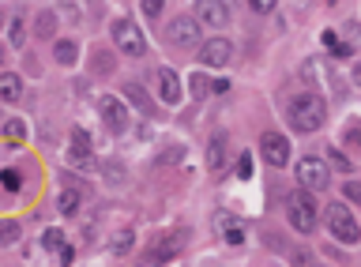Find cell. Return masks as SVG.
<instances>
[{"mask_svg": "<svg viewBox=\"0 0 361 267\" xmlns=\"http://www.w3.org/2000/svg\"><path fill=\"white\" fill-rule=\"evenodd\" d=\"M327 120V102L320 94H298L290 102V128L293 132H316Z\"/></svg>", "mask_w": 361, "mask_h": 267, "instance_id": "6da1fadb", "label": "cell"}, {"mask_svg": "<svg viewBox=\"0 0 361 267\" xmlns=\"http://www.w3.org/2000/svg\"><path fill=\"white\" fill-rule=\"evenodd\" d=\"M327 230H331V237H338L343 244H357L361 241V230H357V222L354 215L343 207V204H327Z\"/></svg>", "mask_w": 361, "mask_h": 267, "instance_id": "7a4b0ae2", "label": "cell"}, {"mask_svg": "<svg viewBox=\"0 0 361 267\" xmlns=\"http://www.w3.org/2000/svg\"><path fill=\"white\" fill-rule=\"evenodd\" d=\"M286 218H290V226H293V230L312 233V226H316V211H312L309 192H293V196L286 199Z\"/></svg>", "mask_w": 361, "mask_h": 267, "instance_id": "3957f363", "label": "cell"}, {"mask_svg": "<svg viewBox=\"0 0 361 267\" xmlns=\"http://www.w3.org/2000/svg\"><path fill=\"white\" fill-rule=\"evenodd\" d=\"M113 42H117L128 57H143L147 53V42H143L140 27H135L132 19H117V23H113Z\"/></svg>", "mask_w": 361, "mask_h": 267, "instance_id": "277c9868", "label": "cell"}, {"mask_svg": "<svg viewBox=\"0 0 361 267\" xmlns=\"http://www.w3.org/2000/svg\"><path fill=\"white\" fill-rule=\"evenodd\" d=\"M166 38L173 42V46H180V49H192V46H200V19H188V15H177V19H169V27H166Z\"/></svg>", "mask_w": 361, "mask_h": 267, "instance_id": "5b68a950", "label": "cell"}, {"mask_svg": "<svg viewBox=\"0 0 361 267\" xmlns=\"http://www.w3.org/2000/svg\"><path fill=\"white\" fill-rule=\"evenodd\" d=\"M298 181L305 188H312V192H324V188L331 185V170H327L320 159H301L298 162Z\"/></svg>", "mask_w": 361, "mask_h": 267, "instance_id": "8992f818", "label": "cell"}, {"mask_svg": "<svg viewBox=\"0 0 361 267\" xmlns=\"http://www.w3.org/2000/svg\"><path fill=\"white\" fill-rule=\"evenodd\" d=\"M259 154H264V162L271 170H282V166L290 162V143L279 136V132H267L264 139H259Z\"/></svg>", "mask_w": 361, "mask_h": 267, "instance_id": "52a82bcc", "label": "cell"}, {"mask_svg": "<svg viewBox=\"0 0 361 267\" xmlns=\"http://www.w3.org/2000/svg\"><path fill=\"white\" fill-rule=\"evenodd\" d=\"M98 113H102V120H106V128L113 132V136H121V132L128 128V113H124V106L113 94H102L98 98Z\"/></svg>", "mask_w": 361, "mask_h": 267, "instance_id": "ba28073f", "label": "cell"}, {"mask_svg": "<svg viewBox=\"0 0 361 267\" xmlns=\"http://www.w3.org/2000/svg\"><path fill=\"white\" fill-rule=\"evenodd\" d=\"M196 19L207 27H226L230 23V12H226L222 0H196Z\"/></svg>", "mask_w": 361, "mask_h": 267, "instance_id": "9c48e42d", "label": "cell"}, {"mask_svg": "<svg viewBox=\"0 0 361 267\" xmlns=\"http://www.w3.org/2000/svg\"><path fill=\"white\" fill-rule=\"evenodd\" d=\"M230 57H233V46L226 38H214L200 49V61L207 64V68H222V64H230Z\"/></svg>", "mask_w": 361, "mask_h": 267, "instance_id": "30bf717a", "label": "cell"}, {"mask_svg": "<svg viewBox=\"0 0 361 267\" xmlns=\"http://www.w3.org/2000/svg\"><path fill=\"white\" fill-rule=\"evenodd\" d=\"M158 91H162V98L169 106L180 102V80H177L173 68H158Z\"/></svg>", "mask_w": 361, "mask_h": 267, "instance_id": "8fae6325", "label": "cell"}, {"mask_svg": "<svg viewBox=\"0 0 361 267\" xmlns=\"http://www.w3.org/2000/svg\"><path fill=\"white\" fill-rule=\"evenodd\" d=\"M23 94V80L16 72H0V102H19Z\"/></svg>", "mask_w": 361, "mask_h": 267, "instance_id": "7c38bea8", "label": "cell"}, {"mask_svg": "<svg viewBox=\"0 0 361 267\" xmlns=\"http://www.w3.org/2000/svg\"><path fill=\"white\" fill-rule=\"evenodd\" d=\"M124 98H128V102H135V109H140V113L151 117V109H154V106H151V94H147L140 83H124Z\"/></svg>", "mask_w": 361, "mask_h": 267, "instance_id": "4fadbf2b", "label": "cell"}, {"mask_svg": "<svg viewBox=\"0 0 361 267\" xmlns=\"http://www.w3.org/2000/svg\"><path fill=\"white\" fill-rule=\"evenodd\" d=\"M68 166H75L79 173H90V170H94V154H90V151H79V147H72V154H68Z\"/></svg>", "mask_w": 361, "mask_h": 267, "instance_id": "5bb4252c", "label": "cell"}, {"mask_svg": "<svg viewBox=\"0 0 361 267\" xmlns=\"http://www.w3.org/2000/svg\"><path fill=\"white\" fill-rule=\"evenodd\" d=\"M56 207H61V215H75V211H79V192H75V188H64L61 199H56Z\"/></svg>", "mask_w": 361, "mask_h": 267, "instance_id": "9a60e30c", "label": "cell"}, {"mask_svg": "<svg viewBox=\"0 0 361 267\" xmlns=\"http://www.w3.org/2000/svg\"><path fill=\"white\" fill-rule=\"evenodd\" d=\"M4 139L8 143H23V139H27V125H23V120H8V125H4Z\"/></svg>", "mask_w": 361, "mask_h": 267, "instance_id": "2e32d148", "label": "cell"}, {"mask_svg": "<svg viewBox=\"0 0 361 267\" xmlns=\"http://www.w3.org/2000/svg\"><path fill=\"white\" fill-rule=\"evenodd\" d=\"M53 27H56V15H53V12H42V15H38V23H34L38 38H53Z\"/></svg>", "mask_w": 361, "mask_h": 267, "instance_id": "e0dca14e", "label": "cell"}, {"mask_svg": "<svg viewBox=\"0 0 361 267\" xmlns=\"http://www.w3.org/2000/svg\"><path fill=\"white\" fill-rule=\"evenodd\" d=\"M19 241V222H0V244H16Z\"/></svg>", "mask_w": 361, "mask_h": 267, "instance_id": "ac0fdd59", "label": "cell"}, {"mask_svg": "<svg viewBox=\"0 0 361 267\" xmlns=\"http://www.w3.org/2000/svg\"><path fill=\"white\" fill-rule=\"evenodd\" d=\"M75 49H79L75 42H61V46H56V61H61V64H72V61L79 57Z\"/></svg>", "mask_w": 361, "mask_h": 267, "instance_id": "d6986e66", "label": "cell"}, {"mask_svg": "<svg viewBox=\"0 0 361 267\" xmlns=\"http://www.w3.org/2000/svg\"><path fill=\"white\" fill-rule=\"evenodd\" d=\"M324 46L331 49L335 57H350V46H343V42H338V38L331 35V30H327V35H324Z\"/></svg>", "mask_w": 361, "mask_h": 267, "instance_id": "ffe728a7", "label": "cell"}, {"mask_svg": "<svg viewBox=\"0 0 361 267\" xmlns=\"http://www.w3.org/2000/svg\"><path fill=\"white\" fill-rule=\"evenodd\" d=\"M207 166H211V170H219V166H222V139H211V147H207Z\"/></svg>", "mask_w": 361, "mask_h": 267, "instance_id": "44dd1931", "label": "cell"}, {"mask_svg": "<svg viewBox=\"0 0 361 267\" xmlns=\"http://www.w3.org/2000/svg\"><path fill=\"white\" fill-rule=\"evenodd\" d=\"M180 159H185V147H169L166 154H158L154 166H173V162H180Z\"/></svg>", "mask_w": 361, "mask_h": 267, "instance_id": "7402d4cb", "label": "cell"}, {"mask_svg": "<svg viewBox=\"0 0 361 267\" xmlns=\"http://www.w3.org/2000/svg\"><path fill=\"white\" fill-rule=\"evenodd\" d=\"M45 249H49V252H61V249H64V233H61V230H49V233H45Z\"/></svg>", "mask_w": 361, "mask_h": 267, "instance_id": "603a6c76", "label": "cell"}, {"mask_svg": "<svg viewBox=\"0 0 361 267\" xmlns=\"http://www.w3.org/2000/svg\"><path fill=\"white\" fill-rule=\"evenodd\" d=\"M132 249V233L124 230V233H117V237H113V252H128Z\"/></svg>", "mask_w": 361, "mask_h": 267, "instance_id": "cb8c5ba5", "label": "cell"}, {"mask_svg": "<svg viewBox=\"0 0 361 267\" xmlns=\"http://www.w3.org/2000/svg\"><path fill=\"white\" fill-rule=\"evenodd\" d=\"M72 139H75L72 147H79V151H90V139H87V132H83V128H72Z\"/></svg>", "mask_w": 361, "mask_h": 267, "instance_id": "d4e9b609", "label": "cell"}, {"mask_svg": "<svg viewBox=\"0 0 361 267\" xmlns=\"http://www.w3.org/2000/svg\"><path fill=\"white\" fill-rule=\"evenodd\" d=\"M346 143H350L354 151H361V128H357V125H350V128H346Z\"/></svg>", "mask_w": 361, "mask_h": 267, "instance_id": "484cf974", "label": "cell"}, {"mask_svg": "<svg viewBox=\"0 0 361 267\" xmlns=\"http://www.w3.org/2000/svg\"><path fill=\"white\" fill-rule=\"evenodd\" d=\"M192 94H196V98L207 94V80H203V75H192Z\"/></svg>", "mask_w": 361, "mask_h": 267, "instance_id": "4316f807", "label": "cell"}, {"mask_svg": "<svg viewBox=\"0 0 361 267\" xmlns=\"http://www.w3.org/2000/svg\"><path fill=\"white\" fill-rule=\"evenodd\" d=\"M226 241H230V244H241V241H245V230H241V226H230V230H226Z\"/></svg>", "mask_w": 361, "mask_h": 267, "instance_id": "83f0119b", "label": "cell"}, {"mask_svg": "<svg viewBox=\"0 0 361 267\" xmlns=\"http://www.w3.org/2000/svg\"><path fill=\"white\" fill-rule=\"evenodd\" d=\"M158 12H162V0H143V15H158Z\"/></svg>", "mask_w": 361, "mask_h": 267, "instance_id": "f1b7e54d", "label": "cell"}, {"mask_svg": "<svg viewBox=\"0 0 361 267\" xmlns=\"http://www.w3.org/2000/svg\"><path fill=\"white\" fill-rule=\"evenodd\" d=\"M11 46H23V19L11 23Z\"/></svg>", "mask_w": 361, "mask_h": 267, "instance_id": "f546056e", "label": "cell"}, {"mask_svg": "<svg viewBox=\"0 0 361 267\" xmlns=\"http://www.w3.org/2000/svg\"><path fill=\"white\" fill-rule=\"evenodd\" d=\"M248 173H252V159L241 154V162H237V177H248Z\"/></svg>", "mask_w": 361, "mask_h": 267, "instance_id": "4dcf8cb0", "label": "cell"}, {"mask_svg": "<svg viewBox=\"0 0 361 267\" xmlns=\"http://www.w3.org/2000/svg\"><path fill=\"white\" fill-rule=\"evenodd\" d=\"M331 166H335V170H350V162H346L343 151H331Z\"/></svg>", "mask_w": 361, "mask_h": 267, "instance_id": "1f68e13d", "label": "cell"}, {"mask_svg": "<svg viewBox=\"0 0 361 267\" xmlns=\"http://www.w3.org/2000/svg\"><path fill=\"white\" fill-rule=\"evenodd\" d=\"M275 4H279V0H252V8H256V12H271Z\"/></svg>", "mask_w": 361, "mask_h": 267, "instance_id": "d6a6232c", "label": "cell"}, {"mask_svg": "<svg viewBox=\"0 0 361 267\" xmlns=\"http://www.w3.org/2000/svg\"><path fill=\"white\" fill-rule=\"evenodd\" d=\"M4 185L8 188H19V173L16 170H4Z\"/></svg>", "mask_w": 361, "mask_h": 267, "instance_id": "836d02e7", "label": "cell"}, {"mask_svg": "<svg viewBox=\"0 0 361 267\" xmlns=\"http://www.w3.org/2000/svg\"><path fill=\"white\" fill-rule=\"evenodd\" d=\"M346 196H350V199H361V185L350 181V185H346Z\"/></svg>", "mask_w": 361, "mask_h": 267, "instance_id": "e575fe53", "label": "cell"}, {"mask_svg": "<svg viewBox=\"0 0 361 267\" xmlns=\"http://www.w3.org/2000/svg\"><path fill=\"white\" fill-rule=\"evenodd\" d=\"M354 83H357V87H361V61H357V64H354Z\"/></svg>", "mask_w": 361, "mask_h": 267, "instance_id": "d590c367", "label": "cell"}, {"mask_svg": "<svg viewBox=\"0 0 361 267\" xmlns=\"http://www.w3.org/2000/svg\"><path fill=\"white\" fill-rule=\"evenodd\" d=\"M0 23H4V15H0Z\"/></svg>", "mask_w": 361, "mask_h": 267, "instance_id": "8d00e7d4", "label": "cell"}]
</instances>
